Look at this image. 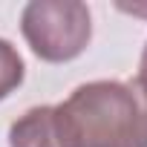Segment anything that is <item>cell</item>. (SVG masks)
Segmentation results:
<instances>
[{
  "label": "cell",
  "instance_id": "6da1fadb",
  "mask_svg": "<svg viewBox=\"0 0 147 147\" xmlns=\"http://www.w3.org/2000/svg\"><path fill=\"white\" fill-rule=\"evenodd\" d=\"M78 147H147V98L133 81H90L61 104Z\"/></svg>",
  "mask_w": 147,
  "mask_h": 147
},
{
  "label": "cell",
  "instance_id": "7a4b0ae2",
  "mask_svg": "<svg viewBox=\"0 0 147 147\" xmlns=\"http://www.w3.org/2000/svg\"><path fill=\"white\" fill-rule=\"evenodd\" d=\"M20 32L40 61L66 63L87 49L92 18L78 0H32L23 6Z\"/></svg>",
  "mask_w": 147,
  "mask_h": 147
},
{
  "label": "cell",
  "instance_id": "3957f363",
  "mask_svg": "<svg viewBox=\"0 0 147 147\" xmlns=\"http://www.w3.org/2000/svg\"><path fill=\"white\" fill-rule=\"evenodd\" d=\"M9 147H78L61 104L26 110L9 127Z\"/></svg>",
  "mask_w": 147,
  "mask_h": 147
},
{
  "label": "cell",
  "instance_id": "5b68a950",
  "mask_svg": "<svg viewBox=\"0 0 147 147\" xmlns=\"http://www.w3.org/2000/svg\"><path fill=\"white\" fill-rule=\"evenodd\" d=\"M138 90H141V95L147 98V43H144V52H141V61H138V75H136V81H133Z\"/></svg>",
  "mask_w": 147,
  "mask_h": 147
},
{
  "label": "cell",
  "instance_id": "277c9868",
  "mask_svg": "<svg viewBox=\"0 0 147 147\" xmlns=\"http://www.w3.org/2000/svg\"><path fill=\"white\" fill-rule=\"evenodd\" d=\"M23 75H26L23 58L18 55V49L6 38H0V101L9 98L23 84Z\"/></svg>",
  "mask_w": 147,
  "mask_h": 147
}]
</instances>
